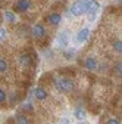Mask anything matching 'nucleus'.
Returning <instances> with one entry per match:
<instances>
[{
  "mask_svg": "<svg viewBox=\"0 0 122 124\" xmlns=\"http://www.w3.org/2000/svg\"><path fill=\"white\" fill-rule=\"evenodd\" d=\"M88 3H90V0H77V2H74L72 6L69 8V13L72 16H81V15H84L87 12Z\"/></svg>",
  "mask_w": 122,
  "mask_h": 124,
  "instance_id": "1",
  "label": "nucleus"
},
{
  "mask_svg": "<svg viewBox=\"0 0 122 124\" xmlns=\"http://www.w3.org/2000/svg\"><path fill=\"white\" fill-rule=\"evenodd\" d=\"M54 87L60 93H66L74 90V81L66 77H60V78H54Z\"/></svg>",
  "mask_w": 122,
  "mask_h": 124,
  "instance_id": "2",
  "label": "nucleus"
},
{
  "mask_svg": "<svg viewBox=\"0 0 122 124\" xmlns=\"http://www.w3.org/2000/svg\"><path fill=\"white\" fill-rule=\"evenodd\" d=\"M100 12V3L97 2V0H90V3H88V8H87V18L90 22H93L96 19V16L99 15Z\"/></svg>",
  "mask_w": 122,
  "mask_h": 124,
  "instance_id": "3",
  "label": "nucleus"
},
{
  "mask_svg": "<svg viewBox=\"0 0 122 124\" xmlns=\"http://www.w3.org/2000/svg\"><path fill=\"white\" fill-rule=\"evenodd\" d=\"M69 40H71V34H69V30H62L60 33L57 34V39H56V43L60 49H66L68 44H69Z\"/></svg>",
  "mask_w": 122,
  "mask_h": 124,
  "instance_id": "4",
  "label": "nucleus"
},
{
  "mask_svg": "<svg viewBox=\"0 0 122 124\" xmlns=\"http://www.w3.org/2000/svg\"><path fill=\"white\" fill-rule=\"evenodd\" d=\"M31 34H33V37L37 39V40L44 39V37H46V27H44L43 24H40V22H35V24L31 27Z\"/></svg>",
  "mask_w": 122,
  "mask_h": 124,
  "instance_id": "5",
  "label": "nucleus"
},
{
  "mask_svg": "<svg viewBox=\"0 0 122 124\" xmlns=\"http://www.w3.org/2000/svg\"><path fill=\"white\" fill-rule=\"evenodd\" d=\"M88 37H90V28H81L77 34H75V41H77L78 44H82V43H85L87 40H88Z\"/></svg>",
  "mask_w": 122,
  "mask_h": 124,
  "instance_id": "6",
  "label": "nucleus"
},
{
  "mask_svg": "<svg viewBox=\"0 0 122 124\" xmlns=\"http://www.w3.org/2000/svg\"><path fill=\"white\" fill-rule=\"evenodd\" d=\"M31 9V0H16L15 3V12H27Z\"/></svg>",
  "mask_w": 122,
  "mask_h": 124,
  "instance_id": "7",
  "label": "nucleus"
},
{
  "mask_svg": "<svg viewBox=\"0 0 122 124\" xmlns=\"http://www.w3.org/2000/svg\"><path fill=\"white\" fill-rule=\"evenodd\" d=\"M84 67H85L88 71H97L99 61H97L94 56H87L85 61H84Z\"/></svg>",
  "mask_w": 122,
  "mask_h": 124,
  "instance_id": "8",
  "label": "nucleus"
},
{
  "mask_svg": "<svg viewBox=\"0 0 122 124\" xmlns=\"http://www.w3.org/2000/svg\"><path fill=\"white\" fill-rule=\"evenodd\" d=\"M46 21H47L50 25H53V27H57L60 22H62V15H60V13H57V12H53V13L47 15V18H46Z\"/></svg>",
  "mask_w": 122,
  "mask_h": 124,
  "instance_id": "9",
  "label": "nucleus"
},
{
  "mask_svg": "<svg viewBox=\"0 0 122 124\" xmlns=\"http://www.w3.org/2000/svg\"><path fill=\"white\" fill-rule=\"evenodd\" d=\"M33 93H34V98L37 101H44V99H47V96H49L47 90H46L44 87H35L33 90Z\"/></svg>",
  "mask_w": 122,
  "mask_h": 124,
  "instance_id": "10",
  "label": "nucleus"
},
{
  "mask_svg": "<svg viewBox=\"0 0 122 124\" xmlns=\"http://www.w3.org/2000/svg\"><path fill=\"white\" fill-rule=\"evenodd\" d=\"M18 61H19V64H21L24 68L31 67V55H29V53H24V55H21V56L18 58Z\"/></svg>",
  "mask_w": 122,
  "mask_h": 124,
  "instance_id": "11",
  "label": "nucleus"
},
{
  "mask_svg": "<svg viewBox=\"0 0 122 124\" xmlns=\"http://www.w3.org/2000/svg\"><path fill=\"white\" fill-rule=\"evenodd\" d=\"M15 121H16V124H31L29 123V118L22 114V112H16V115H15Z\"/></svg>",
  "mask_w": 122,
  "mask_h": 124,
  "instance_id": "12",
  "label": "nucleus"
},
{
  "mask_svg": "<svg viewBox=\"0 0 122 124\" xmlns=\"http://www.w3.org/2000/svg\"><path fill=\"white\" fill-rule=\"evenodd\" d=\"M74 117L80 120V121H84L87 118V112L84 111V108H75V111H74Z\"/></svg>",
  "mask_w": 122,
  "mask_h": 124,
  "instance_id": "13",
  "label": "nucleus"
},
{
  "mask_svg": "<svg viewBox=\"0 0 122 124\" xmlns=\"http://www.w3.org/2000/svg\"><path fill=\"white\" fill-rule=\"evenodd\" d=\"M5 21L9 24H15L16 22V13L12 10H5Z\"/></svg>",
  "mask_w": 122,
  "mask_h": 124,
  "instance_id": "14",
  "label": "nucleus"
},
{
  "mask_svg": "<svg viewBox=\"0 0 122 124\" xmlns=\"http://www.w3.org/2000/svg\"><path fill=\"white\" fill-rule=\"evenodd\" d=\"M9 70V64L5 58H0V74H6Z\"/></svg>",
  "mask_w": 122,
  "mask_h": 124,
  "instance_id": "15",
  "label": "nucleus"
},
{
  "mask_svg": "<svg viewBox=\"0 0 122 124\" xmlns=\"http://www.w3.org/2000/svg\"><path fill=\"white\" fill-rule=\"evenodd\" d=\"M75 53H77V50L75 49H65L63 50V58L65 59H72V58H75Z\"/></svg>",
  "mask_w": 122,
  "mask_h": 124,
  "instance_id": "16",
  "label": "nucleus"
},
{
  "mask_svg": "<svg viewBox=\"0 0 122 124\" xmlns=\"http://www.w3.org/2000/svg\"><path fill=\"white\" fill-rule=\"evenodd\" d=\"M112 46H113V50H115V52H118V53L122 52V41H121V39L115 40V41L112 43Z\"/></svg>",
  "mask_w": 122,
  "mask_h": 124,
  "instance_id": "17",
  "label": "nucleus"
},
{
  "mask_svg": "<svg viewBox=\"0 0 122 124\" xmlns=\"http://www.w3.org/2000/svg\"><path fill=\"white\" fill-rule=\"evenodd\" d=\"M22 111H24V112H31V111H34L33 103H31V102H25V103L22 105Z\"/></svg>",
  "mask_w": 122,
  "mask_h": 124,
  "instance_id": "18",
  "label": "nucleus"
},
{
  "mask_svg": "<svg viewBox=\"0 0 122 124\" xmlns=\"http://www.w3.org/2000/svg\"><path fill=\"white\" fill-rule=\"evenodd\" d=\"M6 39H7V31H6V28L0 27V43H3Z\"/></svg>",
  "mask_w": 122,
  "mask_h": 124,
  "instance_id": "19",
  "label": "nucleus"
},
{
  "mask_svg": "<svg viewBox=\"0 0 122 124\" xmlns=\"http://www.w3.org/2000/svg\"><path fill=\"white\" fill-rule=\"evenodd\" d=\"M9 102H10L12 105L18 102V93H16V92H12L10 95H9Z\"/></svg>",
  "mask_w": 122,
  "mask_h": 124,
  "instance_id": "20",
  "label": "nucleus"
},
{
  "mask_svg": "<svg viewBox=\"0 0 122 124\" xmlns=\"http://www.w3.org/2000/svg\"><path fill=\"white\" fill-rule=\"evenodd\" d=\"M6 101H7V93L3 89H0V103H5Z\"/></svg>",
  "mask_w": 122,
  "mask_h": 124,
  "instance_id": "21",
  "label": "nucleus"
},
{
  "mask_svg": "<svg viewBox=\"0 0 122 124\" xmlns=\"http://www.w3.org/2000/svg\"><path fill=\"white\" fill-rule=\"evenodd\" d=\"M113 70H115V72H116L118 75H121V72H122V64H121V61H118L116 64H115Z\"/></svg>",
  "mask_w": 122,
  "mask_h": 124,
  "instance_id": "22",
  "label": "nucleus"
},
{
  "mask_svg": "<svg viewBox=\"0 0 122 124\" xmlns=\"http://www.w3.org/2000/svg\"><path fill=\"white\" fill-rule=\"evenodd\" d=\"M106 124H121V121H119V120H116V118H109Z\"/></svg>",
  "mask_w": 122,
  "mask_h": 124,
  "instance_id": "23",
  "label": "nucleus"
},
{
  "mask_svg": "<svg viewBox=\"0 0 122 124\" xmlns=\"http://www.w3.org/2000/svg\"><path fill=\"white\" fill-rule=\"evenodd\" d=\"M57 124H69V120L68 118H63V120H60V123H57Z\"/></svg>",
  "mask_w": 122,
  "mask_h": 124,
  "instance_id": "24",
  "label": "nucleus"
},
{
  "mask_svg": "<svg viewBox=\"0 0 122 124\" xmlns=\"http://www.w3.org/2000/svg\"><path fill=\"white\" fill-rule=\"evenodd\" d=\"M44 55H46V56H52V55H53V52L49 49V50H46V53H44Z\"/></svg>",
  "mask_w": 122,
  "mask_h": 124,
  "instance_id": "25",
  "label": "nucleus"
},
{
  "mask_svg": "<svg viewBox=\"0 0 122 124\" xmlns=\"http://www.w3.org/2000/svg\"><path fill=\"white\" fill-rule=\"evenodd\" d=\"M78 124H88V123H85V121H80Z\"/></svg>",
  "mask_w": 122,
  "mask_h": 124,
  "instance_id": "26",
  "label": "nucleus"
}]
</instances>
